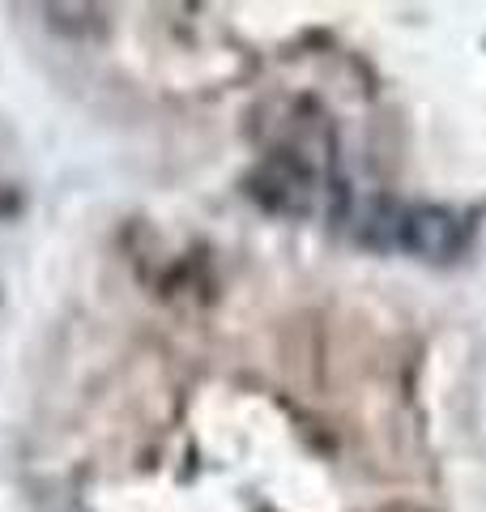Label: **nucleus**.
Segmentation results:
<instances>
[{"label":"nucleus","mask_w":486,"mask_h":512,"mask_svg":"<svg viewBox=\"0 0 486 512\" xmlns=\"http://www.w3.org/2000/svg\"><path fill=\"white\" fill-rule=\"evenodd\" d=\"M465 222L452 214V210H440V205H414V210H401L397 218V244L393 248H405L423 261H452L461 248H465Z\"/></svg>","instance_id":"nucleus-2"},{"label":"nucleus","mask_w":486,"mask_h":512,"mask_svg":"<svg viewBox=\"0 0 486 512\" xmlns=\"http://www.w3.org/2000/svg\"><path fill=\"white\" fill-rule=\"evenodd\" d=\"M248 192L273 214H286V218H307L316 214L320 205V192L324 180L316 163L295 146H282L261 158V167L248 175Z\"/></svg>","instance_id":"nucleus-1"},{"label":"nucleus","mask_w":486,"mask_h":512,"mask_svg":"<svg viewBox=\"0 0 486 512\" xmlns=\"http://www.w3.org/2000/svg\"><path fill=\"white\" fill-rule=\"evenodd\" d=\"M384 512H427V508H418V504H388Z\"/></svg>","instance_id":"nucleus-3"}]
</instances>
